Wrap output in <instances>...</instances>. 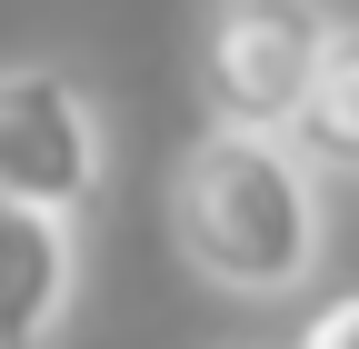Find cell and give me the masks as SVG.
Returning <instances> with one entry per match:
<instances>
[{
	"label": "cell",
	"instance_id": "2",
	"mask_svg": "<svg viewBox=\"0 0 359 349\" xmlns=\"http://www.w3.org/2000/svg\"><path fill=\"white\" fill-rule=\"evenodd\" d=\"M320 40H330L320 0H210V20H200V100H210V120L290 130Z\"/></svg>",
	"mask_w": 359,
	"mask_h": 349
},
{
	"label": "cell",
	"instance_id": "3",
	"mask_svg": "<svg viewBox=\"0 0 359 349\" xmlns=\"http://www.w3.org/2000/svg\"><path fill=\"white\" fill-rule=\"evenodd\" d=\"M110 180V130L90 110V90L50 60L0 70V200H40V210H80Z\"/></svg>",
	"mask_w": 359,
	"mask_h": 349
},
{
	"label": "cell",
	"instance_id": "4",
	"mask_svg": "<svg viewBox=\"0 0 359 349\" xmlns=\"http://www.w3.org/2000/svg\"><path fill=\"white\" fill-rule=\"evenodd\" d=\"M80 299V240L70 210L0 200V349H50Z\"/></svg>",
	"mask_w": 359,
	"mask_h": 349
},
{
	"label": "cell",
	"instance_id": "6",
	"mask_svg": "<svg viewBox=\"0 0 359 349\" xmlns=\"http://www.w3.org/2000/svg\"><path fill=\"white\" fill-rule=\"evenodd\" d=\"M299 349H359V289H339L330 310H320V320L299 329Z\"/></svg>",
	"mask_w": 359,
	"mask_h": 349
},
{
	"label": "cell",
	"instance_id": "5",
	"mask_svg": "<svg viewBox=\"0 0 359 349\" xmlns=\"http://www.w3.org/2000/svg\"><path fill=\"white\" fill-rule=\"evenodd\" d=\"M290 140L309 150V170H349L359 180V20H330L320 60H309V90L290 110Z\"/></svg>",
	"mask_w": 359,
	"mask_h": 349
},
{
	"label": "cell",
	"instance_id": "1",
	"mask_svg": "<svg viewBox=\"0 0 359 349\" xmlns=\"http://www.w3.org/2000/svg\"><path fill=\"white\" fill-rule=\"evenodd\" d=\"M170 230L180 259L230 289V299H290L309 289L330 249V210H320V170L290 130H240L210 120L170 170Z\"/></svg>",
	"mask_w": 359,
	"mask_h": 349
}]
</instances>
